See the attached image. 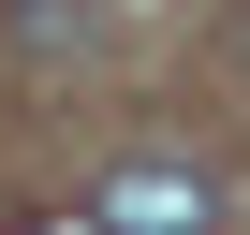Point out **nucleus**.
I'll return each mask as SVG.
<instances>
[{"instance_id":"obj_1","label":"nucleus","mask_w":250,"mask_h":235,"mask_svg":"<svg viewBox=\"0 0 250 235\" xmlns=\"http://www.w3.org/2000/svg\"><path fill=\"white\" fill-rule=\"evenodd\" d=\"M221 206H206V176H177V162H118L103 176V235H206Z\"/></svg>"},{"instance_id":"obj_2","label":"nucleus","mask_w":250,"mask_h":235,"mask_svg":"<svg viewBox=\"0 0 250 235\" xmlns=\"http://www.w3.org/2000/svg\"><path fill=\"white\" fill-rule=\"evenodd\" d=\"M15 30H30V44H88V15H74V0H15Z\"/></svg>"}]
</instances>
